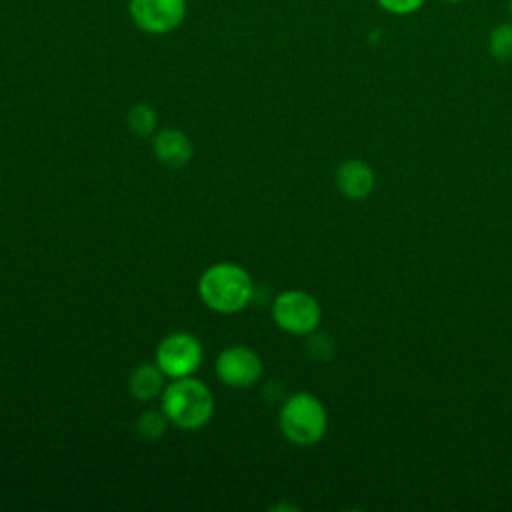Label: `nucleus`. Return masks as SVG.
<instances>
[{"instance_id": "f257e3e1", "label": "nucleus", "mask_w": 512, "mask_h": 512, "mask_svg": "<svg viewBox=\"0 0 512 512\" xmlns=\"http://www.w3.org/2000/svg\"><path fill=\"white\" fill-rule=\"evenodd\" d=\"M254 294V282L246 268L234 262L208 266L198 280V296L216 314H236L244 310Z\"/></svg>"}, {"instance_id": "f03ea898", "label": "nucleus", "mask_w": 512, "mask_h": 512, "mask_svg": "<svg viewBox=\"0 0 512 512\" xmlns=\"http://www.w3.org/2000/svg\"><path fill=\"white\" fill-rule=\"evenodd\" d=\"M212 390L198 378H174L160 394V410L180 430H198L214 416Z\"/></svg>"}, {"instance_id": "7ed1b4c3", "label": "nucleus", "mask_w": 512, "mask_h": 512, "mask_svg": "<svg viewBox=\"0 0 512 512\" xmlns=\"http://www.w3.org/2000/svg\"><path fill=\"white\" fill-rule=\"evenodd\" d=\"M278 428L282 436L296 446H314L328 432V412L312 392L290 394L278 412Z\"/></svg>"}, {"instance_id": "20e7f679", "label": "nucleus", "mask_w": 512, "mask_h": 512, "mask_svg": "<svg viewBox=\"0 0 512 512\" xmlns=\"http://www.w3.org/2000/svg\"><path fill=\"white\" fill-rule=\"evenodd\" d=\"M272 320L286 334L308 336L320 326L322 306L310 292L290 288L274 298Z\"/></svg>"}, {"instance_id": "39448f33", "label": "nucleus", "mask_w": 512, "mask_h": 512, "mask_svg": "<svg viewBox=\"0 0 512 512\" xmlns=\"http://www.w3.org/2000/svg\"><path fill=\"white\" fill-rule=\"evenodd\" d=\"M204 358L200 340L190 332H172L156 346L154 362L166 374V378L194 376Z\"/></svg>"}, {"instance_id": "423d86ee", "label": "nucleus", "mask_w": 512, "mask_h": 512, "mask_svg": "<svg viewBox=\"0 0 512 512\" xmlns=\"http://www.w3.org/2000/svg\"><path fill=\"white\" fill-rule=\"evenodd\" d=\"M188 14L186 0H128L132 24L152 36H164L180 28Z\"/></svg>"}, {"instance_id": "0eeeda50", "label": "nucleus", "mask_w": 512, "mask_h": 512, "mask_svg": "<svg viewBox=\"0 0 512 512\" xmlns=\"http://www.w3.org/2000/svg\"><path fill=\"white\" fill-rule=\"evenodd\" d=\"M262 372V358L248 346H226L216 358V376L230 388H252Z\"/></svg>"}, {"instance_id": "6e6552de", "label": "nucleus", "mask_w": 512, "mask_h": 512, "mask_svg": "<svg viewBox=\"0 0 512 512\" xmlns=\"http://www.w3.org/2000/svg\"><path fill=\"white\" fill-rule=\"evenodd\" d=\"M334 180L338 192L348 200H364L374 192L376 186L374 168L362 158L342 160L336 168Z\"/></svg>"}, {"instance_id": "1a4fd4ad", "label": "nucleus", "mask_w": 512, "mask_h": 512, "mask_svg": "<svg viewBox=\"0 0 512 512\" xmlns=\"http://www.w3.org/2000/svg\"><path fill=\"white\" fill-rule=\"evenodd\" d=\"M152 152L156 160L168 168L186 166L192 158V142L190 138L178 128H162L154 132L152 138Z\"/></svg>"}, {"instance_id": "9d476101", "label": "nucleus", "mask_w": 512, "mask_h": 512, "mask_svg": "<svg viewBox=\"0 0 512 512\" xmlns=\"http://www.w3.org/2000/svg\"><path fill=\"white\" fill-rule=\"evenodd\" d=\"M166 388V374L158 368V364H140L132 370L128 380V390L134 400L150 402L158 398Z\"/></svg>"}, {"instance_id": "9b49d317", "label": "nucleus", "mask_w": 512, "mask_h": 512, "mask_svg": "<svg viewBox=\"0 0 512 512\" xmlns=\"http://www.w3.org/2000/svg\"><path fill=\"white\" fill-rule=\"evenodd\" d=\"M488 54L496 62H510L512 60V22L496 24L486 40Z\"/></svg>"}, {"instance_id": "f8f14e48", "label": "nucleus", "mask_w": 512, "mask_h": 512, "mask_svg": "<svg viewBox=\"0 0 512 512\" xmlns=\"http://www.w3.org/2000/svg\"><path fill=\"white\" fill-rule=\"evenodd\" d=\"M156 126H158V116L152 106L134 104L128 110V128L132 130V134L146 138L156 132Z\"/></svg>"}, {"instance_id": "ddd939ff", "label": "nucleus", "mask_w": 512, "mask_h": 512, "mask_svg": "<svg viewBox=\"0 0 512 512\" xmlns=\"http://www.w3.org/2000/svg\"><path fill=\"white\" fill-rule=\"evenodd\" d=\"M168 418L162 410H144L136 424H134V430L140 438L144 440H158L166 434V428H168Z\"/></svg>"}, {"instance_id": "4468645a", "label": "nucleus", "mask_w": 512, "mask_h": 512, "mask_svg": "<svg viewBox=\"0 0 512 512\" xmlns=\"http://www.w3.org/2000/svg\"><path fill=\"white\" fill-rule=\"evenodd\" d=\"M386 14L392 16H412L416 14L426 0H374Z\"/></svg>"}, {"instance_id": "2eb2a0df", "label": "nucleus", "mask_w": 512, "mask_h": 512, "mask_svg": "<svg viewBox=\"0 0 512 512\" xmlns=\"http://www.w3.org/2000/svg\"><path fill=\"white\" fill-rule=\"evenodd\" d=\"M308 350H310V354H312L314 358L326 360V358L332 356L334 346H332V340H330L326 334H316V332H312V334H308Z\"/></svg>"}, {"instance_id": "dca6fc26", "label": "nucleus", "mask_w": 512, "mask_h": 512, "mask_svg": "<svg viewBox=\"0 0 512 512\" xmlns=\"http://www.w3.org/2000/svg\"><path fill=\"white\" fill-rule=\"evenodd\" d=\"M442 2H448V4H460V2H464V0H442Z\"/></svg>"}, {"instance_id": "f3484780", "label": "nucleus", "mask_w": 512, "mask_h": 512, "mask_svg": "<svg viewBox=\"0 0 512 512\" xmlns=\"http://www.w3.org/2000/svg\"><path fill=\"white\" fill-rule=\"evenodd\" d=\"M508 12H510V16H512V0H508Z\"/></svg>"}]
</instances>
